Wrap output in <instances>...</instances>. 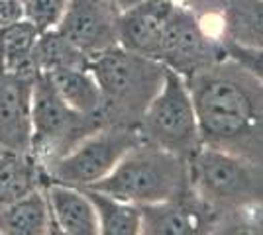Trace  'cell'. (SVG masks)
Returning <instances> with one entry per match:
<instances>
[{"mask_svg":"<svg viewBox=\"0 0 263 235\" xmlns=\"http://www.w3.org/2000/svg\"><path fill=\"white\" fill-rule=\"evenodd\" d=\"M49 222L51 212L42 188L0 204V235H45Z\"/></svg>","mask_w":263,"mask_h":235,"instance_id":"9a60e30c","label":"cell"},{"mask_svg":"<svg viewBox=\"0 0 263 235\" xmlns=\"http://www.w3.org/2000/svg\"><path fill=\"white\" fill-rule=\"evenodd\" d=\"M138 132L143 141L189 161L202 147L198 118L186 80L167 69L159 92L143 114Z\"/></svg>","mask_w":263,"mask_h":235,"instance_id":"8992f818","label":"cell"},{"mask_svg":"<svg viewBox=\"0 0 263 235\" xmlns=\"http://www.w3.org/2000/svg\"><path fill=\"white\" fill-rule=\"evenodd\" d=\"M33 80L0 69V149L30 153Z\"/></svg>","mask_w":263,"mask_h":235,"instance_id":"8fae6325","label":"cell"},{"mask_svg":"<svg viewBox=\"0 0 263 235\" xmlns=\"http://www.w3.org/2000/svg\"><path fill=\"white\" fill-rule=\"evenodd\" d=\"M191 188L216 213L263 204V165L202 145L189 159Z\"/></svg>","mask_w":263,"mask_h":235,"instance_id":"277c9868","label":"cell"},{"mask_svg":"<svg viewBox=\"0 0 263 235\" xmlns=\"http://www.w3.org/2000/svg\"><path fill=\"white\" fill-rule=\"evenodd\" d=\"M114 4H116V8L120 12L128 10V8H132L134 4H138V2H142V0H112Z\"/></svg>","mask_w":263,"mask_h":235,"instance_id":"d4e9b609","label":"cell"},{"mask_svg":"<svg viewBox=\"0 0 263 235\" xmlns=\"http://www.w3.org/2000/svg\"><path fill=\"white\" fill-rule=\"evenodd\" d=\"M226 57L238 63L248 73H252L259 82H263V47L250 49V47H236V45H224Z\"/></svg>","mask_w":263,"mask_h":235,"instance_id":"603a6c76","label":"cell"},{"mask_svg":"<svg viewBox=\"0 0 263 235\" xmlns=\"http://www.w3.org/2000/svg\"><path fill=\"white\" fill-rule=\"evenodd\" d=\"M20 2H22V4H26V2H28V0H20Z\"/></svg>","mask_w":263,"mask_h":235,"instance_id":"4316f807","label":"cell"},{"mask_svg":"<svg viewBox=\"0 0 263 235\" xmlns=\"http://www.w3.org/2000/svg\"><path fill=\"white\" fill-rule=\"evenodd\" d=\"M210 235H263V204L218 213Z\"/></svg>","mask_w":263,"mask_h":235,"instance_id":"44dd1931","label":"cell"},{"mask_svg":"<svg viewBox=\"0 0 263 235\" xmlns=\"http://www.w3.org/2000/svg\"><path fill=\"white\" fill-rule=\"evenodd\" d=\"M222 45L263 47V0H228L222 12Z\"/></svg>","mask_w":263,"mask_h":235,"instance_id":"5bb4252c","label":"cell"},{"mask_svg":"<svg viewBox=\"0 0 263 235\" xmlns=\"http://www.w3.org/2000/svg\"><path fill=\"white\" fill-rule=\"evenodd\" d=\"M45 77L69 108L79 114H99L100 90L90 69H59Z\"/></svg>","mask_w":263,"mask_h":235,"instance_id":"ac0fdd59","label":"cell"},{"mask_svg":"<svg viewBox=\"0 0 263 235\" xmlns=\"http://www.w3.org/2000/svg\"><path fill=\"white\" fill-rule=\"evenodd\" d=\"M51 218L63 235H99V213L88 194L63 184H45Z\"/></svg>","mask_w":263,"mask_h":235,"instance_id":"4fadbf2b","label":"cell"},{"mask_svg":"<svg viewBox=\"0 0 263 235\" xmlns=\"http://www.w3.org/2000/svg\"><path fill=\"white\" fill-rule=\"evenodd\" d=\"M140 235H210L218 213L191 190L173 200L142 206Z\"/></svg>","mask_w":263,"mask_h":235,"instance_id":"30bf717a","label":"cell"},{"mask_svg":"<svg viewBox=\"0 0 263 235\" xmlns=\"http://www.w3.org/2000/svg\"><path fill=\"white\" fill-rule=\"evenodd\" d=\"M99 114H79L59 98L45 75H37L32 90V135L30 153L45 167L67 155L71 149L100 130Z\"/></svg>","mask_w":263,"mask_h":235,"instance_id":"5b68a950","label":"cell"},{"mask_svg":"<svg viewBox=\"0 0 263 235\" xmlns=\"http://www.w3.org/2000/svg\"><path fill=\"white\" fill-rule=\"evenodd\" d=\"M40 34L42 32L26 18L0 28V69L20 77H37L40 73L33 65V47Z\"/></svg>","mask_w":263,"mask_h":235,"instance_id":"e0dca14e","label":"cell"},{"mask_svg":"<svg viewBox=\"0 0 263 235\" xmlns=\"http://www.w3.org/2000/svg\"><path fill=\"white\" fill-rule=\"evenodd\" d=\"M45 235H63V233H61V229L57 227V224L53 222V218H51V222H49V227H47Z\"/></svg>","mask_w":263,"mask_h":235,"instance_id":"484cf974","label":"cell"},{"mask_svg":"<svg viewBox=\"0 0 263 235\" xmlns=\"http://www.w3.org/2000/svg\"><path fill=\"white\" fill-rule=\"evenodd\" d=\"M143 141L138 130L102 125L87 135L75 149L44 167L45 184H63L73 188H90L120 163L132 147Z\"/></svg>","mask_w":263,"mask_h":235,"instance_id":"52a82bcc","label":"cell"},{"mask_svg":"<svg viewBox=\"0 0 263 235\" xmlns=\"http://www.w3.org/2000/svg\"><path fill=\"white\" fill-rule=\"evenodd\" d=\"M186 84L202 145L263 165V82L226 57Z\"/></svg>","mask_w":263,"mask_h":235,"instance_id":"6da1fadb","label":"cell"},{"mask_svg":"<svg viewBox=\"0 0 263 235\" xmlns=\"http://www.w3.org/2000/svg\"><path fill=\"white\" fill-rule=\"evenodd\" d=\"M222 59H226L222 41L206 34L193 12L175 4L165 24L157 61L189 80Z\"/></svg>","mask_w":263,"mask_h":235,"instance_id":"ba28073f","label":"cell"},{"mask_svg":"<svg viewBox=\"0 0 263 235\" xmlns=\"http://www.w3.org/2000/svg\"><path fill=\"white\" fill-rule=\"evenodd\" d=\"M99 213V235H140V206L110 198L106 194L83 188Z\"/></svg>","mask_w":263,"mask_h":235,"instance_id":"ffe728a7","label":"cell"},{"mask_svg":"<svg viewBox=\"0 0 263 235\" xmlns=\"http://www.w3.org/2000/svg\"><path fill=\"white\" fill-rule=\"evenodd\" d=\"M69 0H28L24 4V18L40 30L47 32L57 28Z\"/></svg>","mask_w":263,"mask_h":235,"instance_id":"7402d4cb","label":"cell"},{"mask_svg":"<svg viewBox=\"0 0 263 235\" xmlns=\"http://www.w3.org/2000/svg\"><path fill=\"white\" fill-rule=\"evenodd\" d=\"M118 18L112 0H69L55 30L92 59L118 45Z\"/></svg>","mask_w":263,"mask_h":235,"instance_id":"9c48e42d","label":"cell"},{"mask_svg":"<svg viewBox=\"0 0 263 235\" xmlns=\"http://www.w3.org/2000/svg\"><path fill=\"white\" fill-rule=\"evenodd\" d=\"M24 18V4L20 0H0V28Z\"/></svg>","mask_w":263,"mask_h":235,"instance_id":"cb8c5ba5","label":"cell"},{"mask_svg":"<svg viewBox=\"0 0 263 235\" xmlns=\"http://www.w3.org/2000/svg\"><path fill=\"white\" fill-rule=\"evenodd\" d=\"M90 73L100 90L99 116L104 125L138 130L147 106L159 92L167 67L114 45L90 59Z\"/></svg>","mask_w":263,"mask_h":235,"instance_id":"7a4b0ae2","label":"cell"},{"mask_svg":"<svg viewBox=\"0 0 263 235\" xmlns=\"http://www.w3.org/2000/svg\"><path fill=\"white\" fill-rule=\"evenodd\" d=\"M44 188V167L32 153L0 149V204Z\"/></svg>","mask_w":263,"mask_h":235,"instance_id":"2e32d148","label":"cell"},{"mask_svg":"<svg viewBox=\"0 0 263 235\" xmlns=\"http://www.w3.org/2000/svg\"><path fill=\"white\" fill-rule=\"evenodd\" d=\"M33 65L37 73L47 75L59 69H88L90 57L53 28L42 32L37 37L33 47Z\"/></svg>","mask_w":263,"mask_h":235,"instance_id":"d6986e66","label":"cell"},{"mask_svg":"<svg viewBox=\"0 0 263 235\" xmlns=\"http://www.w3.org/2000/svg\"><path fill=\"white\" fill-rule=\"evenodd\" d=\"M90 190L140 208L173 200L191 190L189 161L154 143L140 141Z\"/></svg>","mask_w":263,"mask_h":235,"instance_id":"3957f363","label":"cell"},{"mask_svg":"<svg viewBox=\"0 0 263 235\" xmlns=\"http://www.w3.org/2000/svg\"><path fill=\"white\" fill-rule=\"evenodd\" d=\"M173 6V0H142L128 10L120 12L118 45L157 61L165 24Z\"/></svg>","mask_w":263,"mask_h":235,"instance_id":"7c38bea8","label":"cell"}]
</instances>
